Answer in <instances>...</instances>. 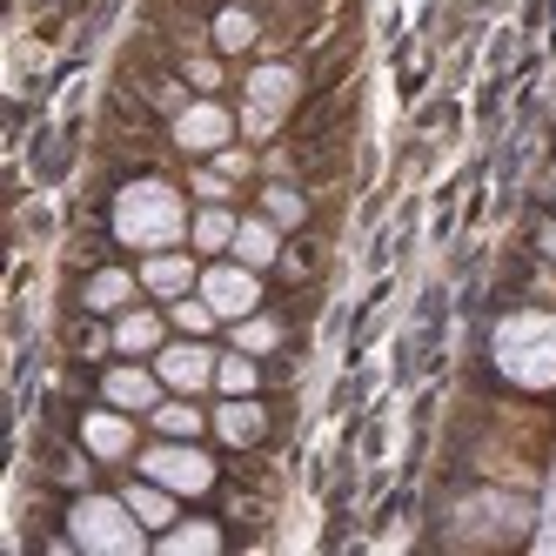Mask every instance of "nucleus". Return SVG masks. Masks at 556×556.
Listing matches in <instances>:
<instances>
[{"label":"nucleus","instance_id":"obj_6","mask_svg":"<svg viewBox=\"0 0 556 556\" xmlns=\"http://www.w3.org/2000/svg\"><path fill=\"white\" fill-rule=\"evenodd\" d=\"M141 289L154 302H181L188 289H202V255L194 249H162V255H141Z\"/></svg>","mask_w":556,"mask_h":556},{"label":"nucleus","instance_id":"obj_20","mask_svg":"<svg viewBox=\"0 0 556 556\" xmlns=\"http://www.w3.org/2000/svg\"><path fill=\"white\" fill-rule=\"evenodd\" d=\"M543 255H549V262H556V222H549V228H543Z\"/></svg>","mask_w":556,"mask_h":556},{"label":"nucleus","instance_id":"obj_3","mask_svg":"<svg viewBox=\"0 0 556 556\" xmlns=\"http://www.w3.org/2000/svg\"><path fill=\"white\" fill-rule=\"evenodd\" d=\"M67 543L88 556H141L148 523L128 509V496H81V503H67Z\"/></svg>","mask_w":556,"mask_h":556},{"label":"nucleus","instance_id":"obj_7","mask_svg":"<svg viewBox=\"0 0 556 556\" xmlns=\"http://www.w3.org/2000/svg\"><path fill=\"white\" fill-rule=\"evenodd\" d=\"M215 363H222V355L208 342H162V349H154V369H162V382L175 395H202L215 382Z\"/></svg>","mask_w":556,"mask_h":556},{"label":"nucleus","instance_id":"obj_2","mask_svg":"<svg viewBox=\"0 0 556 556\" xmlns=\"http://www.w3.org/2000/svg\"><path fill=\"white\" fill-rule=\"evenodd\" d=\"M490 363H496V376L509 389H530V395L556 389V315L549 308L503 315L496 336H490Z\"/></svg>","mask_w":556,"mask_h":556},{"label":"nucleus","instance_id":"obj_19","mask_svg":"<svg viewBox=\"0 0 556 556\" xmlns=\"http://www.w3.org/2000/svg\"><path fill=\"white\" fill-rule=\"evenodd\" d=\"M154 429H162V435H202V409H194V403H162V409H154Z\"/></svg>","mask_w":556,"mask_h":556},{"label":"nucleus","instance_id":"obj_9","mask_svg":"<svg viewBox=\"0 0 556 556\" xmlns=\"http://www.w3.org/2000/svg\"><path fill=\"white\" fill-rule=\"evenodd\" d=\"M135 295H141V275H128V268H88L81 275V289H74V302H81L88 315H122V308H135Z\"/></svg>","mask_w":556,"mask_h":556},{"label":"nucleus","instance_id":"obj_14","mask_svg":"<svg viewBox=\"0 0 556 556\" xmlns=\"http://www.w3.org/2000/svg\"><path fill=\"white\" fill-rule=\"evenodd\" d=\"M282 242H289V235L255 208V215H242V228H235V249H228V255L249 262V268H275V262H282Z\"/></svg>","mask_w":556,"mask_h":556},{"label":"nucleus","instance_id":"obj_18","mask_svg":"<svg viewBox=\"0 0 556 556\" xmlns=\"http://www.w3.org/2000/svg\"><path fill=\"white\" fill-rule=\"evenodd\" d=\"M255 382H262V369H255L249 349H235V355H222V363H215V389L222 395H255Z\"/></svg>","mask_w":556,"mask_h":556},{"label":"nucleus","instance_id":"obj_4","mask_svg":"<svg viewBox=\"0 0 556 556\" xmlns=\"http://www.w3.org/2000/svg\"><path fill=\"white\" fill-rule=\"evenodd\" d=\"M135 469L154 476V483H168L175 496H208L215 490V456L194 450L188 435H162L154 450H135Z\"/></svg>","mask_w":556,"mask_h":556},{"label":"nucleus","instance_id":"obj_16","mask_svg":"<svg viewBox=\"0 0 556 556\" xmlns=\"http://www.w3.org/2000/svg\"><path fill=\"white\" fill-rule=\"evenodd\" d=\"M222 523H168L162 536H154V549L162 556H188V549H222Z\"/></svg>","mask_w":556,"mask_h":556},{"label":"nucleus","instance_id":"obj_1","mask_svg":"<svg viewBox=\"0 0 556 556\" xmlns=\"http://www.w3.org/2000/svg\"><path fill=\"white\" fill-rule=\"evenodd\" d=\"M108 242L114 249H135V255H162V249H188V181L168 168H135V175H114L108 188Z\"/></svg>","mask_w":556,"mask_h":556},{"label":"nucleus","instance_id":"obj_5","mask_svg":"<svg viewBox=\"0 0 556 556\" xmlns=\"http://www.w3.org/2000/svg\"><path fill=\"white\" fill-rule=\"evenodd\" d=\"M202 295L215 302V315L222 323H242V315H255L262 308V268H249V262H235V255H215V262H202Z\"/></svg>","mask_w":556,"mask_h":556},{"label":"nucleus","instance_id":"obj_13","mask_svg":"<svg viewBox=\"0 0 556 556\" xmlns=\"http://www.w3.org/2000/svg\"><path fill=\"white\" fill-rule=\"evenodd\" d=\"M235 228H242V215H235L228 202H202V208H194V228H188V249L202 262H215V255L235 249Z\"/></svg>","mask_w":556,"mask_h":556},{"label":"nucleus","instance_id":"obj_15","mask_svg":"<svg viewBox=\"0 0 556 556\" xmlns=\"http://www.w3.org/2000/svg\"><path fill=\"white\" fill-rule=\"evenodd\" d=\"M122 496H128V509L141 516V523H148L154 536H162V530L175 523V509H181V496H175L168 483H154V476H141V483H128Z\"/></svg>","mask_w":556,"mask_h":556},{"label":"nucleus","instance_id":"obj_11","mask_svg":"<svg viewBox=\"0 0 556 556\" xmlns=\"http://www.w3.org/2000/svg\"><path fill=\"white\" fill-rule=\"evenodd\" d=\"M168 323H162V308H122L114 315V329H108V349L114 355H154L168 336H162Z\"/></svg>","mask_w":556,"mask_h":556},{"label":"nucleus","instance_id":"obj_17","mask_svg":"<svg viewBox=\"0 0 556 556\" xmlns=\"http://www.w3.org/2000/svg\"><path fill=\"white\" fill-rule=\"evenodd\" d=\"M235 349H249V355H275L282 349V323H275V315H242V323H235Z\"/></svg>","mask_w":556,"mask_h":556},{"label":"nucleus","instance_id":"obj_12","mask_svg":"<svg viewBox=\"0 0 556 556\" xmlns=\"http://www.w3.org/2000/svg\"><path fill=\"white\" fill-rule=\"evenodd\" d=\"M215 435L228 450H255L262 435H268V409L255 403V395H228V403L215 409Z\"/></svg>","mask_w":556,"mask_h":556},{"label":"nucleus","instance_id":"obj_8","mask_svg":"<svg viewBox=\"0 0 556 556\" xmlns=\"http://www.w3.org/2000/svg\"><path fill=\"white\" fill-rule=\"evenodd\" d=\"M162 369H141L135 355H122L108 376H101V403H114V409H128V416H141V409H162Z\"/></svg>","mask_w":556,"mask_h":556},{"label":"nucleus","instance_id":"obj_10","mask_svg":"<svg viewBox=\"0 0 556 556\" xmlns=\"http://www.w3.org/2000/svg\"><path fill=\"white\" fill-rule=\"evenodd\" d=\"M81 443H88V456L94 463H128L135 456V422H128V409H88L81 416Z\"/></svg>","mask_w":556,"mask_h":556}]
</instances>
